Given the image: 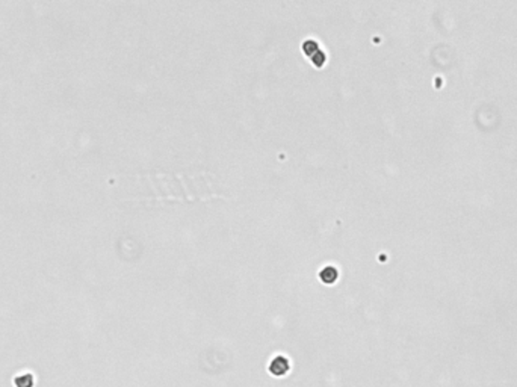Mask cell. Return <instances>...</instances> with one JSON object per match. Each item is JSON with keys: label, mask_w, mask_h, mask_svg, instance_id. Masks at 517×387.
<instances>
[{"label": "cell", "mask_w": 517, "mask_h": 387, "mask_svg": "<svg viewBox=\"0 0 517 387\" xmlns=\"http://www.w3.org/2000/svg\"><path fill=\"white\" fill-rule=\"evenodd\" d=\"M319 276H321L322 281L333 283V281H336V278H338V270H336V268H333V266H327V268H324V270L321 271Z\"/></svg>", "instance_id": "cell-2"}, {"label": "cell", "mask_w": 517, "mask_h": 387, "mask_svg": "<svg viewBox=\"0 0 517 387\" xmlns=\"http://www.w3.org/2000/svg\"><path fill=\"white\" fill-rule=\"evenodd\" d=\"M287 371H289V360L286 359V357L279 355L269 365V372L276 377H283L287 374Z\"/></svg>", "instance_id": "cell-1"}]
</instances>
